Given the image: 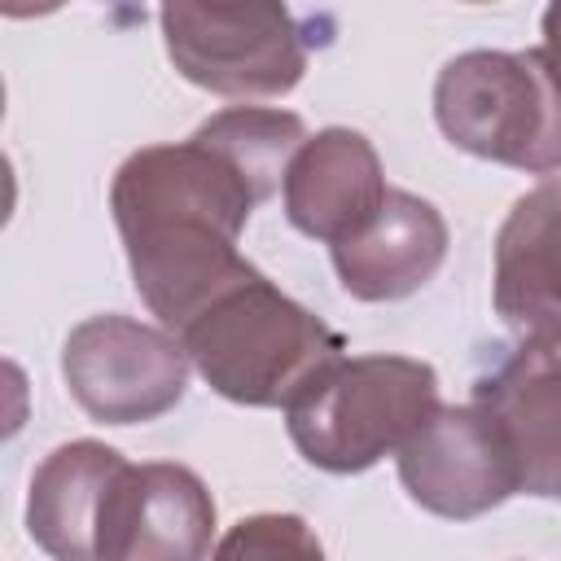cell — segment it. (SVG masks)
<instances>
[{"label":"cell","instance_id":"4","mask_svg":"<svg viewBox=\"0 0 561 561\" xmlns=\"http://www.w3.org/2000/svg\"><path fill=\"white\" fill-rule=\"evenodd\" d=\"M438 131L486 162L557 175L561 171V75L543 48H469L434 79Z\"/></svg>","mask_w":561,"mask_h":561},{"label":"cell","instance_id":"5","mask_svg":"<svg viewBox=\"0 0 561 561\" xmlns=\"http://www.w3.org/2000/svg\"><path fill=\"white\" fill-rule=\"evenodd\" d=\"M171 66L215 96H285L307 75V44L285 4H197L175 0L158 9Z\"/></svg>","mask_w":561,"mask_h":561},{"label":"cell","instance_id":"1","mask_svg":"<svg viewBox=\"0 0 561 561\" xmlns=\"http://www.w3.org/2000/svg\"><path fill=\"white\" fill-rule=\"evenodd\" d=\"M302 145L307 123L294 110L232 105L188 140L145 145L114 171L110 210L131 285L167 333L254 267L237 241Z\"/></svg>","mask_w":561,"mask_h":561},{"label":"cell","instance_id":"3","mask_svg":"<svg viewBox=\"0 0 561 561\" xmlns=\"http://www.w3.org/2000/svg\"><path fill=\"white\" fill-rule=\"evenodd\" d=\"M438 408V373L425 359L342 355L285 408V430L307 465L364 473L399 456Z\"/></svg>","mask_w":561,"mask_h":561},{"label":"cell","instance_id":"14","mask_svg":"<svg viewBox=\"0 0 561 561\" xmlns=\"http://www.w3.org/2000/svg\"><path fill=\"white\" fill-rule=\"evenodd\" d=\"M210 561H329L320 535L298 513H254L228 526Z\"/></svg>","mask_w":561,"mask_h":561},{"label":"cell","instance_id":"10","mask_svg":"<svg viewBox=\"0 0 561 561\" xmlns=\"http://www.w3.org/2000/svg\"><path fill=\"white\" fill-rule=\"evenodd\" d=\"M469 403L495 421L522 495H561V355L526 342L504 351L473 377Z\"/></svg>","mask_w":561,"mask_h":561},{"label":"cell","instance_id":"6","mask_svg":"<svg viewBox=\"0 0 561 561\" xmlns=\"http://www.w3.org/2000/svg\"><path fill=\"white\" fill-rule=\"evenodd\" d=\"M188 355L175 333L131 316H88L61 342V377L101 425H145L188 390Z\"/></svg>","mask_w":561,"mask_h":561},{"label":"cell","instance_id":"12","mask_svg":"<svg viewBox=\"0 0 561 561\" xmlns=\"http://www.w3.org/2000/svg\"><path fill=\"white\" fill-rule=\"evenodd\" d=\"M131 460L96 438L53 447L26 491V530L53 561H101L110 495Z\"/></svg>","mask_w":561,"mask_h":561},{"label":"cell","instance_id":"9","mask_svg":"<svg viewBox=\"0 0 561 561\" xmlns=\"http://www.w3.org/2000/svg\"><path fill=\"white\" fill-rule=\"evenodd\" d=\"M491 298L513 337L561 351V175L522 193L504 215Z\"/></svg>","mask_w":561,"mask_h":561},{"label":"cell","instance_id":"13","mask_svg":"<svg viewBox=\"0 0 561 561\" xmlns=\"http://www.w3.org/2000/svg\"><path fill=\"white\" fill-rule=\"evenodd\" d=\"M333 272L359 302H399L434 280L447 259V219L434 202L390 188L364 232L333 245Z\"/></svg>","mask_w":561,"mask_h":561},{"label":"cell","instance_id":"8","mask_svg":"<svg viewBox=\"0 0 561 561\" xmlns=\"http://www.w3.org/2000/svg\"><path fill=\"white\" fill-rule=\"evenodd\" d=\"M215 539V500L206 482L175 460L127 465L105 513L101 561H206Z\"/></svg>","mask_w":561,"mask_h":561},{"label":"cell","instance_id":"15","mask_svg":"<svg viewBox=\"0 0 561 561\" xmlns=\"http://www.w3.org/2000/svg\"><path fill=\"white\" fill-rule=\"evenodd\" d=\"M539 31H543V57L557 66L561 75V4H548L543 18H539Z\"/></svg>","mask_w":561,"mask_h":561},{"label":"cell","instance_id":"2","mask_svg":"<svg viewBox=\"0 0 561 561\" xmlns=\"http://www.w3.org/2000/svg\"><path fill=\"white\" fill-rule=\"evenodd\" d=\"M175 337L202 381L241 408H289L346 351L337 329L280 294L259 267L193 311Z\"/></svg>","mask_w":561,"mask_h":561},{"label":"cell","instance_id":"7","mask_svg":"<svg viewBox=\"0 0 561 561\" xmlns=\"http://www.w3.org/2000/svg\"><path fill=\"white\" fill-rule=\"evenodd\" d=\"M399 482L434 517L469 522L522 495L517 465L495 421L473 403H451L399 451Z\"/></svg>","mask_w":561,"mask_h":561},{"label":"cell","instance_id":"11","mask_svg":"<svg viewBox=\"0 0 561 561\" xmlns=\"http://www.w3.org/2000/svg\"><path fill=\"white\" fill-rule=\"evenodd\" d=\"M386 193L390 184L381 158L373 140L355 127H324L307 136L280 184L285 219L302 237L324 241L329 250L364 232L381 210Z\"/></svg>","mask_w":561,"mask_h":561}]
</instances>
